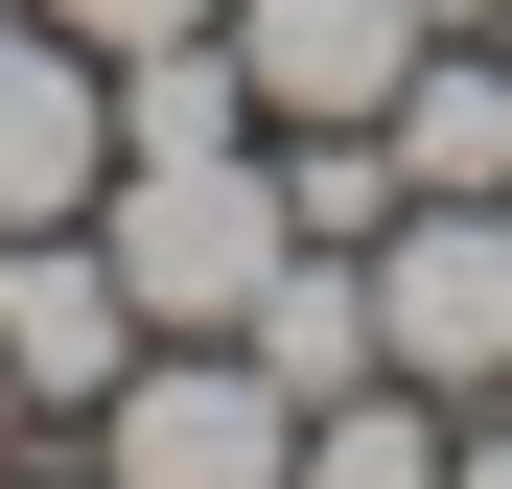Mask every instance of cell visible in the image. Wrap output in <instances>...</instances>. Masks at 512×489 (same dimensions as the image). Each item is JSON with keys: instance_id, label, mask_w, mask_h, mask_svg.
<instances>
[{"instance_id": "cell-14", "label": "cell", "mask_w": 512, "mask_h": 489, "mask_svg": "<svg viewBox=\"0 0 512 489\" xmlns=\"http://www.w3.org/2000/svg\"><path fill=\"white\" fill-rule=\"evenodd\" d=\"M489 47H512V0H489Z\"/></svg>"}, {"instance_id": "cell-5", "label": "cell", "mask_w": 512, "mask_h": 489, "mask_svg": "<svg viewBox=\"0 0 512 489\" xmlns=\"http://www.w3.org/2000/svg\"><path fill=\"white\" fill-rule=\"evenodd\" d=\"M117 187V47H70L47 0H0V233H70Z\"/></svg>"}, {"instance_id": "cell-11", "label": "cell", "mask_w": 512, "mask_h": 489, "mask_svg": "<svg viewBox=\"0 0 512 489\" xmlns=\"http://www.w3.org/2000/svg\"><path fill=\"white\" fill-rule=\"evenodd\" d=\"M443 489H512V396H466V443H443Z\"/></svg>"}, {"instance_id": "cell-12", "label": "cell", "mask_w": 512, "mask_h": 489, "mask_svg": "<svg viewBox=\"0 0 512 489\" xmlns=\"http://www.w3.org/2000/svg\"><path fill=\"white\" fill-rule=\"evenodd\" d=\"M0 489H117V466H94V443H24V466H0Z\"/></svg>"}, {"instance_id": "cell-9", "label": "cell", "mask_w": 512, "mask_h": 489, "mask_svg": "<svg viewBox=\"0 0 512 489\" xmlns=\"http://www.w3.org/2000/svg\"><path fill=\"white\" fill-rule=\"evenodd\" d=\"M210 140H256V70H233V24H187V47H117V163H210Z\"/></svg>"}, {"instance_id": "cell-4", "label": "cell", "mask_w": 512, "mask_h": 489, "mask_svg": "<svg viewBox=\"0 0 512 489\" xmlns=\"http://www.w3.org/2000/svg\"><path fill=\"white\" fill-rule=\"evenodd\" d=\"M489 24V0H233V70H256V140H303V117H396V70Z\"/></svg>"}, {"instance_id": "cell-10", "label": "cell", "mask_w": 512, "mask_h": 489, "mask_svg": "<svg viewBox=\"0 0 512 489\" xmlns=\"http://www.w3.org/2000/svg\"><path fill=\"white\" fill-rule=\"evenodd\" d=\"M70 47H187V24H233V0H47Z\"/></svg>"}, {"instance_id": "cell-7", "label": "cell", "mask_w": 512, "mask_h": 489, "mask_svg": "<svg viewBox=\"0 0 512 489\" xmlns=\"http://www.w3.org/2000/svg\"><path fill=\"white\" fill-rule=\"evenodd\" d=\"M233 350L280 373V396H350V373H396V326H373V257H350V233H280V280L233 303Z\"/></svg>"}, {"instance_id": "cell-13", "label": "cell", "mask_w": 512, "mask_h": 489, "mask_svg": "<svg viewBox=\"0 0 512 489\" xmlns=\"http://www.w3.org/2000/svg\"><path fill=\"white\" fill-rule=\"evenodd\" d=\"M24 443H70V420H47V396H24V373H0V466H24Z\"/></svg>"}, {"instance_id": "cell-3", "label": "cell", "mask_w": 512, "mask_h": 489, "mask_svg": "<svg viewBox=\"0 0 512 489\" xmlns=\"http://www.w3.org/2000/svg\"><path fill=\"white\" fill-rule=\"evenodd\" d=\"M373 326L419 396H512V187H396L373 233Z\"/></svg>"}, {"instance_id": "cell-2", "label": "cell", "mask_w": 512, "mask_h": 489, "mask_svg": "<svg viewBox=\"0 0 512 489\" xmlns=\"http://www.w3.org/2000/svg\"><path fill=\"white\" fill-rule=\"evenodd\" d=\"M70 443H94L117 489H303V396L256 373L233 326H140V373H117Z\"/></svg>"}, {"instance_id": "cell-1", "label": "cell", "mask_w": 512, "mask_h": 489, "mask_svg": "<svg viewBox=\"0 0 512 489\" xmlns=\"http://www.w3.org/2000/svg\"><path fill=\"white\" fill-rule=\"evenodd\" d=\"M280 140H210V163H117L94 187V257H117V303L140 326H233L256 280H280Z\"/></svg>"}, {"instance_id": "cell-6", "label": "cell", "mask_w": 512, "mask_h": 489, "mask_svg": "<svg viewBox=\"0 0 512 489\" xmlns=\"http://www.w3.org/2000/svg\"><path fill=\"white\" fill-rule=\"evenodd\" d=\"M0 373H24L47 420H94V396L140 373V303L94 257V210H70V233H0Z\"/></svg>"}, {"instance_id": "cell-8", "label": "cell", "mask_w": 512, "mask_h": 489, "mask_svg": "<svg viewBox=\"0 0 512 489\" xmlns=\"http://www.w3.org/2000/svg\"><path fill=\"white\" fill-rule=\"evenodd\" d=\"M443 443H466V396H419V373L303 396V489H443Z\"/></svg>"}]
</instances>
